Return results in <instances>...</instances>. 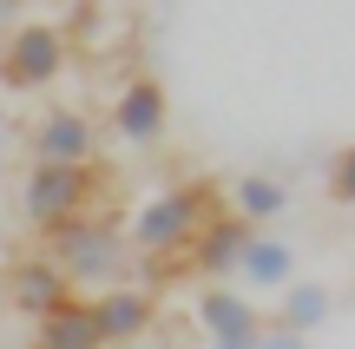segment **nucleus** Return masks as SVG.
<instances>
[{"label": "nucleus", "instance_id": "obj_1", "mask_svg": "<svg viewBox=\"0 0 355 349\" xmlns=\"http://www.w3.org/2000/svg\"><path fill=\"white\" fill-rule=\"evenodd\" d=\"M217 185L211 178H184V185H165V191H152L139 211H132L125 224V250L145 264H165V257H184L191 237L204 231V224L217 218Z\"/></svg>", "mask_w": 355, "mask_h": 349}, {"label": "nucleus", "instance_id": "obj_2", "mask_svg": "<svg viewBox=\"0 0 355 349\" xmlns=\"http://www.w3.org/2000/svg\"><path fill=\"white\" fill-rule=\"evenodd\" d=\"M99 198H105V165H26L20 218L33 231H60L66 218H86Z\"/></svg>", "mask_w": 355, "mask_h": 349}, {"label": "nucleus", "instance_id": "obj_3", "mask_svg": "<svg viewBox=\"0 0 355 349\" xmlns=\"http://www.w3.org/2000/svg\"><path fill=\"white\" fill-rule=\"evenodd\" d=\"M46 257L66 271V284H73V290L79 284H99L105 290L132 250H125V237H119L105 218H92V211H86V218H66L60 231H46Z\"/></svg>", "mask_w": 355, "mask_h": 349}, {"label": "nucleus", "instance_id": "obj_4", "mask_svg": "<svg viewBox=\"0 0 355 349\" xmlns=\"http://www.w3.org/2000/svg\"><path fill=\"white\" fill-rule=\"evenodd\" d=\"M66 73V33L53 20H13L0 33V86L7 92H46Z\"/></svg>", "mask_w": 355, "mask_h": 349}, {"label": "nucleus", "instance_id": "obj_5", "mask_svg": "<svg viewBox=\"0 0 355 349\" xmlns=\"http://www.w3.org/2000/svg\"><path fill=\"white\" fill-rule=\"evenodd\" d=\"M26 152H33V165H99V126L79 105H53L26 132Z\"/></svg>", "mask_w": 355, "mask_h": 349}, {"label": "nucleus", "instance_id": "obj_6", "mask_svg": "<svg viewBox=\"0 0 355 349\" xmlns=\"http://www.w3.org/2000/svg\"><path fill=\"white\" fill-rule=\"evenodd\" d=\"M112 132H119L125 145H139V152L165 145V132H171V92L158 86L152 73L125 79V86H119V99H112Z\"/></svg>", "mask_w": 355, "mask_h": 349}, {"label": "nucleus", "instance_id": "obj_7", "mask_svg": "<svg viewBox=\"0 0 355 349\" xmlns=\"http://www.w3.org/2000/svg\"><path fill=\"white\" fill-rule=\"evenodd\" d=\"M198 323H204V337H211V349H257V343H263V330H270L263 310L243 303V290H230V284H204Z\"/></svg>", "mask_w": 355, "mask_h": 349}, {"label": "nucleus", "instance_id": "obj_8", "mask_svg": "<svg viewBox=\"0 0 355 349\" xmlns=\"http://www.w3.org/2000/svg\"><path fill=\"white\" fill-rule=\"evenodd\" d=\"M92 316H99L105 349L139 343L145 330L158 323V290H145V284H105V290H92Z\"/></svg>", "mask_w": 355, "mask_h": 349}, {"label": "nucleus", "instance_id": "obj_9", "mask_svg": "<svg viewBox=\"0 0 355 349\" xmlns=\"http://www.w3.org/2000/svg\"><path fill=\"white\" fill-rule=\"evenodd\" d=\"M243 244H250V224L230 218V211H217V218L191 237V250H184L178 264H184V271H198L204 284H230V277H237V264H243Z\"/></svg>", "mask_w": 355, "mask_h": 349}, {"label": "nucleus", "instance_id": "obj_10", "mask_svg": "<svg viewBox=\"0 0 355 349\" xmlns=\"http://www.w3.org/2000/svg\"><path fill=\"white\" fill-rule=\"evenodd\" d=\"M66 297H73V284H66V271L53 257H20L7 271V310L33 316V323H40V316H53Z\"/></svg>", "mask_w": 355, "mask_h": 349}, {"label": "nucleus", "instance_id": "obj_11", "mask_svg": "<svg viewBox=\"0 0 355 349\" xmlns=\"http://www.w3.org/2000/svg\"><path fill=\"white\" fill-rule=\"evenodd\" d=\"M33 349H105L99 316H92V297H86V290H73L53 316H40V323H33Z\"/></svg>", "mask_w": 355, "mask_h": 349}, {"label": "nucleus", "instance_id": "obj_12", "mask_svg": "<svg viewBox=\"0 0 355 349\" xmlns=\"http://www.w3.org/2000/svg\"><path fill=\"white\" fill-rule=\"evenodd\" d=\"M237 277H243V290H290L296 284V244L277 231H250Z\"/></svg>", "mask_w": 355, "mask_h": 349}, {"label": "nucleus", "instance_id": "obj_13", "mask_svg": "<svg viewBox=\"0 0 355 349\" xmlns=\"http://www.w3.org/2000/svg\"><path fill=\"white\" fill-rule=\"evenodd\" d=\"M290 205H296V191L277 178V171H243V178L230 185V218H243L250 231H270Z\"/></svg>", "mask_w": 355, "mask_h": 349}, {"label": "nucleus", "instance_id": "obj_14", "mask_svg": "<svg viewBox=\"0 0 355 349\" xmlns=\"http://www.w3.org/2000/svg\"><path fill=\"white\" fill-rule=\"evenodd\" d=\"M329 323V290L309 284V277H296L290 290H283V330H296V337H309V330Z\"/></svg>", "mask_w": 355, "mask_h": 349}, {"label": "nucleus", "instance_id": "obj_15", "mask_svg": "<svg viewBox=\"0 0 355 349\" xmlns=\"http://www.w3.org/2000/svg\"><path fill=\"white\" fill-rule=\"evenodd\" d=\"M329 198H336L343 211H355V139L329 158Z\"/></svg>", "mask_w": 355, "mask_h": 349}, {"label": "nucleus", "instance_id": "obj_16", "mask_svg": "<svg viewBox=\"0 0 355 349\" xmlns=\"http://www.w3.org/2000/svg\"><path fill=\"white\" fill-rule=\"evenodd\" d=\"M257 349H309V337H296V330L270 323V330H263V343H257Z\"/></svg>", "mask_w": 355, "mask_h": 349}, {"label": "nucleus", "instance_id": "obj_17", "mask_svg": "<svg viewBox=\"0 0 355 349\" xmlns=\"http://www.w3.org/2000/svg\"><path fill=\"white\" fill-rule=\"evenodd\" d=\"M7 13H13V0H0V20H7Z\"/></svg>", "mask_w": 355, "mask_h": 349}]
</instances>
